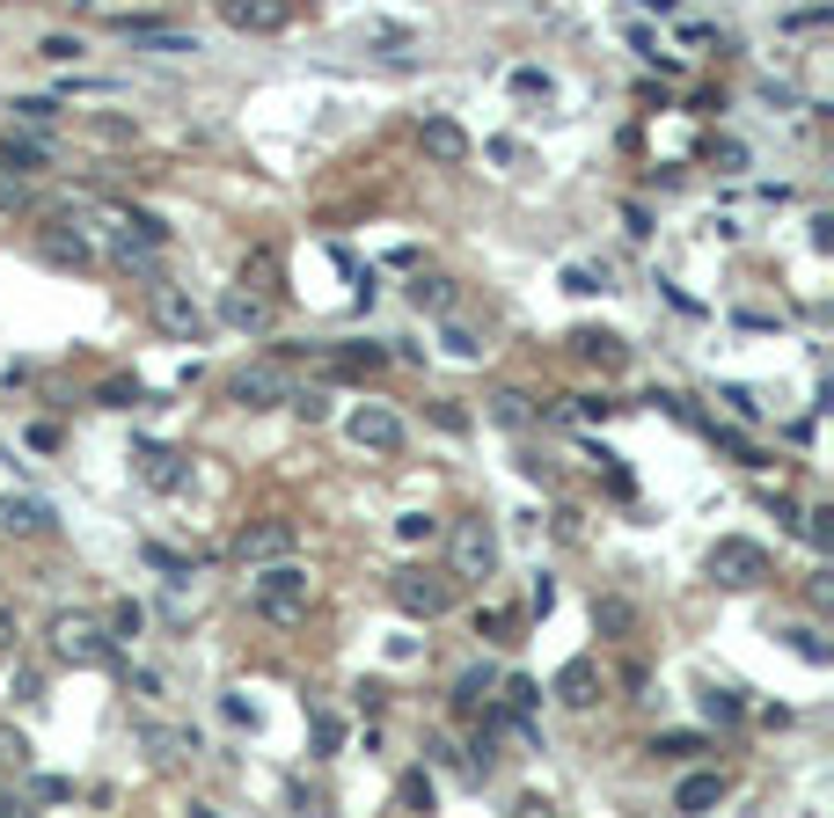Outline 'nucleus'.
Masks as SVG:
<instances>
[{"label": "nucleus", "instance_id": "obj_3", "mask_svg": "<svg viewBox=\"0 0 834 818\" xmlns=\"http://www.w3.org/2000/svg\"><path fill=\"white\" fill-rule=\"evenodd\" d=\"M51 658H59V665H110L118 643H110V628H103L96 614H59V622H51Z\"/></svg>", "mask_w": 834, "mask_h": 818}, {"label": "nucleus", "instance_id": "obj_38", "mask_svg": "<svg viewBox=\"0 0 834 818\" xmlns=\"http://www.w3.org/2000/svg\"><path fill=\"white\" fill-rule=\"evenodd\" d=\"M564 292H579V300H593V292H608V270H593V264H571V270H564Z\"/></svg>", "mask_w": 834, "mask_h": 818}, {"label": "nucleus", "instance_id": "obj_2", "mask_svg": "<svg viewBox=\"0 0 834 818\" xmlns=\"http://www.w3.org/2000/svg\"><path fill=\"white\" fill-rule=\"evenodd\" d=\"M703 570H711L717 585H732V592H754V585H769V549L761 541H747V533H725V541H711V555H703Z\"/></svg>", "mask_w": 834, "mask_h": 818}, {"label": "nucleus", "instance_id": "obj_5", "mask_svg": "<svg viewBox=\"0 0 834 818\" xmlns=\"http://www.w3.org/2000/svg\"><path fill=\"white\" fill-rule=\"evenodd\" d=\"M344 438H352V446H359V454H403V417H395L389 402H367V409H352V417H344Z\"/></svg>", "mask_w": 834, "mask_h": 818}, {"label": "nucleus", "instance_id": "obj_18", "mask_svg": "<svg viewBox=\"0 0 834 818\" xmlns=\"http://www.w3.org/2000/svg\"><path fill=\"white\" fill-rule=\"evenodd\" d=\"M557 695H564L571 709H593V701H600V673H593V658H571L564 673H557Z\"/></svg>", "mask_w": 834, "mask_h": 818}, {"label": "nucleus", "instance_id": "obj_26", "mask_svg": "<svg viewBox=\"0 0 834 818\" xmlns=\"http://www.w3.org/2000/svg\"><path fill=\"white\" fill-rule=\"evenodd\" d=\"M242 286L278 300V249H249V256H242Z\"/></svg>", "mask_w": 834, "mask_h": 818}, {"label": "nucleus", "instance_id": "obj_29", "mask_svg": "<svg viewBox=\"0 0 834 818\" xmlns=\"http://www.w3.org/2000/svg\"><path fill=\"white\" fill-rule=\"evenodd\" d=\"M140 738L154 746V760H183V753H198L191 731H162V723H140Z\"/></svg>", "mask_w": 834, "mask_h": 818}, {"label": "nucleus", "instance_id": "obj_41", "mask_svg": "<svg viewBox=\"0 0 834 818\" xmlns=\"http://www.w3.org/2000/svg\"><path fill=\"white\" fill-rule=\"evenodd\" d=\"M703 717H711V723H732L739 717V695H732V687H703Z\"/></svg>", "mask_w": 834, "mask_h": 818}, {"label": "nucleus", "instance_id": "obj_32", "mask_svg": "<svg viewBox=\"0 0 834 818\" xmlns=\"http://www.w3.org/2000/svg\"><path fill=\"white\" fill-rule=\"evenodd\" d=\"M286 409H294L300 424H322V417H330V395H322V387H286Z\"/></svg>", "mask_w": 834, "mask_h": 818}, {"label": "nucleus", "instance_id": "obj_34", "mask_svg": "<svg viewBox=\"0 0 834 818\" xmlns=\"http://www.w3.org/2000/svg\"><path fill=\"white\" fill-rule=\"evenodd\" d=\"M96 402H103V409H140V402H147V387H140V381H103Z\"/></svg>", "mask_w": 834, "mask_h": 818}, {"label": "nucleus", "instance_id": "obj_12", "mask_svg": "<svg viewBox=\"0 0 834 818\" xmlns=\"http://www.w3.org/2000/svg\"><path fill=\"white\" fill-rule=\"evenodd\" d=\"M417 146H425V161H440V169H462L468 161V132L454 118H425L417 124Z\"/></svg>", "mask_w": 834, "mask_h": 818}, {"label": "nucleus", "instance_id": "obj_35", "mask_svg": "<svg viewBox=\"0 0 834 818\" xmlns=\"http://www.w3.org/2000/svg\"><path fill=\"white\" fill-rule=\"evenodd\" d=\"M395 804H403V811H432V774H403V782H395Z\"/></svg>", "mask_w": 834, "mask_h": 818}, {"label": "nucleus", "instance_id": "obj_21", "mask_svg": "<svg viewBox=\"0 0 834 818\" xmlns=\"http://www.w3.org/2000/svg\"><path fill=\"white\" fill-rule=\"evenodd\" d=\"M147 482L162 490V497H176V490L191 482V460H183V454H169V446H147Z\"/></svg>", "mask_w": 834, "mask_h": 818}, {"label": "nucleus", "instance_id": "obj_11", "mask_svg": "<svg viewBox=\"0 0 834 818\" xmlns=\"http://www.w3.org/2000/svg\"><path fill=\"white\" fill-rule=\"evenodd\" d=\"M124 45H140V51H162V59H191L198 37L191 29H169V23H154V15H124Z\"/></svg>", "mask_w": 834, "mask_h": 818}, {"label": "nucleus", "instance_id": "obj_47", "mask_svg": "<svg viewBox=\"0 0 834 818\" xmlns=\"http://www.w3.org/2000/svg\"><path fill=\"white\" fill-rule=\"evenodd\" d=\"M395 533H403V541H432V519H425V512H403Z\"/></svg>", "mask_w": 834, "mask_h": 818}, {"label": "nucleus", "instance_id": "obj_14", "mask_svg": "<svg viewBox=\"0 0 834 818\" xmlns=\"http://www.w3.org/2000/svg\"><path fill=\"white\" fill-rule=\"evenodd\" d=\"M571 351H579L586 365H600V373H622V365H630V344L608 337V329H579V337H571Z\"/></svg>", "mask_w": 834, "mask_h": 818}, {"label": "nucleus", "instance_id": "obj_28", "mask_svg": "<svg viewBox=\"0 0 834 818\" xmlns=\"http://www.w3.org/2000/svg\"><path fill=\"white\" fill-rule=\"evenodd\" d=\"M124 234H140V241H154V249H169L176 227H169L162 213H147V205H124Z\"/></svg>", "mask_w": 834, "mask_h": 818}, {"label": "nucleus", "instance_id": "obj_46", "mask_svg": "<svg viewBox=\"0 0 834 818\" xmlns=\"http://www.w3.org/2000/svg\"><path fill=\"white\" fill-rule=\"evenodd\" d=\"M725 402H732V417H747V424L761 417V395H754V387H725Z\"/></svg>", "mask_w": 834, "mask_h": 818}, {"label": "nucleus", "instance_id": "obj_23", "mask_svg": "<svg viewBox=\"0 0 834 818\" xmlns=\"http://www.w3.org/2000/svg\"><path fill=\"white\" fill-rule=\"evenodd\" d=\"M717 796H725V774H681V790H674V811H711Z\"/></svg>", "mask_w": 834, "mask_h": 818}, {"label": "nucleus", "instance_id": "obj_44", "mask_svg": "<svg viewBox=\"0 0 834 818\" xmlns=\"http://www.w3.org/2000/svg\"><path fill=\"white\" fill-rule=\"evenodd\" d=\"M29 796H37V804H67V796H74V782H59V774H37V782H29Z\"/></svg>", "mask_w": 834, "mask_h": 818}, {"label": "nucleus", "instance_id": "obj_50", "mask_svg": "<svg viewBox=\"0 0 834 818\" xmlns=\"http://www.w3.org/2000/svg\"><path fill=\"white\" fill-rule=\"evenodd\" d=\"M8 695H15V701H37V695H45V679H37V673H15V687H8Z\"/></svg>", "mask_w": 834, "mask_h": 818}, {"label": "nucleus", "instance_id": "obj_36", "mask_svg": "<svg viewBox=\"0 0 834 818\" xmlns=\"http://www.w3.org/2000/svg\"><path fill=\"white\" fill-rule=\"evenodd\" d=\"M140 628H147V606H110V643H132V636H140Z\"/></svg>", "mask_w": 834, "mask_h": 818}, {"label": "nucleus", "instance_id": "obj_1", "mask_svg": "<svg viewBox=\"0 0 834 818\" xmlns=\"http://www.w3.org/2000/svg\"><path fill=\"white\" fill-rule=\"evenodd\" d=\"M308 592H315L308 570L286 563V555H278V563H257V578H249V606H257L264 622H300V614H308Z\"/></svg>", "mask_w": 834, "mask_h": 818}, {"label": "nucleus", "instance_id": "obj_31", "mask_svg": "<svg viewBox=\"0 0 834 818\" xmlns=\"http://www.w3.org/2000/svg\"><path fill=\"white\" fill-rule=\"evenodd\" d=\"M784 643L806 658V665H834V650H827V636L820 628H784Z\"/></svg>", "mask_w": 834, "mask_h": 818}, {"label": "nucleus", "instance_id": "obj_39", "mask_svg": "<svg viewBox=\"0 0 834 818\" xmlns=\"http://www.w3.org/2000/svg\"><path fill=\"white\" fill-rule=\"evenodd\" d=\"M513 96H541V103H549V96H557V81H549L541 67H513Z\"/></svg>", "mask_w": 834, "mask_h": 818}, {"label": "nucleus", "instance_id": "obj_17", "mask_svg": "<svg viewBox=\"0 0 834 818\" xmlns=\"http://www.w3.org/2000/svg\"><path fill=\"white\" fill-rule=\"evenodd\" d=\"M51 527V505H37V497H0V533H45Z\"/></svg>", "mask_w": 834, "mask_h": 818}, {"label": "nucleus", "instance_id": "obj_42", "mask_svg": "<svg viewBox=\"0 0 834 818\" xmlns=\"http://www.w3.org/2000/svg\"><path fill=\"white\" fill-rule=\"evenodd\" d=\"M23 169H8V161H0V213H23Z\"/></svg>", "mask_w": 834, "mask_h": 818}, {"label": "nucleus", "instance_id": "obj_13", "mask_svg": "<svg viewBox=\"0 0 834 818\" xmlns=\"http://www.w3.org/2000/svg\"><path fill=\"white\" fill-rule=\"evenodd\" d=\"M0 161H8V169H51V132L8 124V140H0Z\"/></svg>", "mask_w": 834, "mask_h": 818}, {"label": "nucleus", "instance_id": "obj_48", "mask_svg": "<svg viewBox=\"0 0 834 818\" xmlns=\"http://www.w3.org/2000/svg\"><path fill=\"white\" fill-rule=\"evenodd\" d=\"M221 717H227V723H249V731H257V709H249L242 695H227V701H221Z\"/></svg>", "mask_w": 834, "mask_h": 818}, {"label": "nucleus", "instance_id": "obj_6", "mask_svg": "<svg viewBox=\"0 0 834 818\" xmlns=\"http://www.w3.org/2000/svg\"><path fill=\"white\" fill-rule=\"evenodd\" d=\"M286 365H271V359H249L235 381H227V395H235V409H278L286 402Z\"/></svg>", "mask_w": 834, "mask_h": 818}, {"label": "nucleus", "instance_id": "obj_8", "mask_svg": "<svg viewBox=\"0 0 834 818\" xmlns=\"http://www.w3.org/2000/svg\"><path fill=\"white\" fill-rule=\"evenodd\" d=\"M294 519H249L242 533H235V555H242L249 570H257V563H278V555H294Z\"/></svg>", "mask_w": 834, "mask_h": 818}, {"label": "nucleus", "instance_id": "obj_27", "mask_svg": "<svg viewBox=\"0 0 834 818\" xmlns=\"http://www.w3.org/2000/svg\"><path fill=\"white\" fill-rule=\"evenodd\" d=\"M45 264H88V241L81 234H67V219H59V227H45Z\"/></svg>", "mask_w": 834, "mask_h": 818}, {"label": "nucleus", "instance_id": "obj_7", "mask_svg": "<svg viewBox=\"0 0 834 818\" xmlns=\"http://www.w3.org/2000/svg\"><path fill=\"white\" fill-rule=\"evenodd\" d=\"M154 322H162L176 344H198L205 329H213V314L198 308L191 292H176V286H154Z\"/></svg>", "mask_w": 834, "mask_h": 818}, {"label": "nucleus", "instance_id": "obj_9", "mask_svg": "<svg viewBox=\"0 0 834 818\" xmlns=\"http://www.w3.org/2000/svg\"><path fill=\"white\" fill-rule=\"evenodd\" d=\"M389 592H395V606H403L410 622H440L446 600H454V592H446V578H425V570H395Z\"/></svg>", "mask_w": 834, "mask_h": 818}, {"label": "nucleus", "instance_id": "obj_20", "mask_svg": "<svg viewBox=\"0 0 834 818\" xmlns=\"http://www.w3.org/2000/svg\"><path fill=\"white\" fill-rule=\"evenodd\" d=\"M491 695H498V665H468V673L454 679V709H462V717H476Z\"/></svg>", "mask_w": 834, "mask_h": 818}, {"label": "nucleus", "instance_id": "obj_24", "mask_svg": "<svg viewBox=\"0 0 834 818\" xmlns=\"http://www.w3.org/2000/svg\"><path fill=\"white\" fill-rule=\"evenodd\" d=\"M410 300H417V314H454V300H462V292H454V278H425V270H417V278H410Z\"/></svg>", "mask_w": 834, "mask_h": 818}, {"label": "nucleus", "instance_id": "obj_19", "mask_svg": "<svg viewBox=\"0 0 834 818\" xmlns=\"http://www.w3.org/2000/svg\"><path fill=\"white\" fill-rule=\"evenodd\" d=\"M221 15H227V29H278L286 23L278 0H221Z\"/></svg>", "mask_w": 834, "mask_h": 818}, {"label": "nucleus", "instance_id": "obj_22", "mask_svg": "<svg viewBox=\"0 0 834 818\" xmlns=\"http://www.w3.org/2000/svg\"><path fill=\"white\" fill-rule=\"evenodd\" d=\"M484 417H491V424H505V432H527V424H535V402H527L520 387H498L491 402H484Z\"/></svg>", "mask_w": 834, "mask_h": 818}, {"label": "nucleus", "instance_id": "obj_51", "mask_svg": "<svg viewBox=\"0 0 834 818\" xmlns=\"http://www.w3.org/2000/svg\"><path fill=\"white\" fill-rule=\"evenodd\" d=\"M8 650H15V606L0 600V658H8Z\"/></svg>", "mask_w": 834, "mask_h": 818}, {"label": "nucleus", "instance_id": "obj_25", "mask_svg": "<svg viewBox=\"0 0 834 818\" xmlns=\"http://www.w3.org/2000/svg\"><path fill=\"white\" fill-rule=\"evenodd\" d=\"M440 344H446V359H462V365H476V359H484V351H491V344L476 337V329H462L454 314H440Z\"/></svg>", "mask_w": 834, "mask_h": 818}, {"label": "nucleus", "instance_id": "obj_33", "mask_svg": "<svg viewBox=\"0 0 834 818\" xmlns=\"http://www.w3.org/2000/svg\"><path fill=\"white\" fill-rule=\"evenodd\" d=\"M15 124H29V132H51V124H59V103H51V96H23V103H15Z\"/></svg>", "mask_w": 834, "mask_h": 818}, {"label": "nucleus", "instance_id": "obj_4", "mask_svg": "<svg viewBox=\"0 0 834 818\" xmlns=\"http://www.w3.org/2000/svg\"><path fill=\"white\" fill-rule=\"evenodd\" d=\"M446 563H454V578L484 585L498 570V533L491 519H454V533H446Z\"/></svg>", "mask_w": 834, "mask_h": 818}, {"label": "nucleus", "instance_id": "obj_37", "mask_svg": "<svg viewBox=\"0 0 834 818\" xmlns=\"http://www.w3.org/2000/svg\"><path fill=\"white\" fill-rule=\"evenodd\" d=\"M711 161H717V176H739V169H747V140H732V132L711 140Z\"/></svg>", "mask_w": 834, "mask_h": 818}, {"label": "nucleus", "instance_id": "obj_30", "mask_svg": "<svg viewBox=\"0 0 834 818\" xmlns=\"http://www.w3.org/2000/svg\"><path fill=\"white\" fill-rule=\"evenodd\" d=\"M308 738H315V760H330V753L344 746V723L330 717V709H308Z\"/></svg>", "mask_w": 834, "mask_h": 818}, {"label": "nucleus", "instance_id": "obj_15", "mask_svg": "<svg viewBox=\"0 0 834 818\" xmlns=\"http://www.w3.org/2000/svg\"><path fill=\"white\" fill-rule=\"evenodd\" d=\"M110 256H118V264L132 270V278H147V286H162V249H154V241H140V234H124V227H118V241H110Z\"/></svg>", "mask_w": 834, "mask_h": 818}, {"label": "nucleus", "instance_id": "obj_16", "mask_svg": "<svg viewBox=\"0 0 834 818\" xmlns=\"http://www.w3.org/2000/svg\"><path fill=\"white\" fill-rule=\"evenodd\" d=\"M593 628H600V636H615V643H622V636H638V600L600 592V600H593Z\"/></svg>", "mask_w": 834, "mask_h": 818}, {"label": "nucleus", "instance_id": "obj_49", "mask_svg": "<svg viewBox=\"0 0 834 818\" xmlns=\"http://www.w3.org/2000/svg\"><path fill=\"white\" fill-rule=\"evenodd\" d=\"M381 359H389L381 344H352V351H344V365H381Z\"/></svg>", "mask_w": 834, "mask_h": 818}, {"label": "nucleus", "instance_id": "obj_10", "mask_svg": "<svg viewBox=\"0 0 834 818\" xmlns=\"http://www.w3.org/2000/svg\"><path fill=\"white\" fill-rule=\"evenodd\" d=\"M221 322H227V329H242V337H271L278 300H271V292H249V286H227L221 292Z\"/></svg>", "mask_w": 834, "mask_h": 818}, {"label": "nucleus", "instance_id": "obj_43", "mask_svg": "<svg viewBox=\"0 0 834 818\" xmlns=\"http://www.w3.org/2000/svg\"><path fill=\"white\" fill-rule=\"evenodd\" d=\"M147 563H154V570H169V578H191V555L162 549V541H147Z\"/></svg>", "mask_w": 834, "mask_h": 818}, {"label": "nucleus", "instance_id": "obj_40", "mask_svg": "<svg viewBox=\"0 0 834 818\" xmlns=\"http://www.w3.org/2000/svg\"><path fill=\"white\" fill-rule=\"evenodd\" d=\"M652 753H666V760H688V753H703V738H695V731H659V738H652Z\"/></svg>", "mask_w": 834, "mask_h": 818}, {"label": "nucleus", "instance_id": "obj_45", "mask_svg": "<svg viewBox=\"0 0 834 818\" xmlns=\"http://www.w3.org/2000/svg\"><path fill=\"white\" fill-rule=\"evenodd\" d=\"M45 59H51V67H74V59H81V37H45Z\"/></svg>", "mask_w": 834, "mask_h": 818}]
</instances>
